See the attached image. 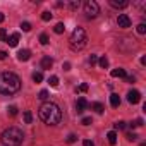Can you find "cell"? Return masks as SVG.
I'll list each match as a JSON object with an SVG mask.
<instances>
[{
	"label": "cell",
	"instance_id": "6da1fadb",
	"mask_svg": "<svg viewBox=\"0 0 146 146\" xmlns=\"http://www.w3.org/2000/svg\"><path fill=\"white\" fill-rule=\"evenodd\" d=\"M40 119L48 124V125H57L60 120H62V112L58 108V105L52 103V102H45L41 107H40Z\"/></svg>",
	"mask_w": 146,
	"mask_h": 146
},
{
	"label": "cell",
	"instance_id": "7a4b0ae2",
	"mask_svg": "<svg viewBox=\"0 0 146 146\" xmlns=\"http://www.w3.org/2000/svg\"><path fill=\"white\" fill-rule=\"evenodd\" d=\"M21 90V79L14 72H2L0 74V93L2 95H16Z\"/></svg>",
	"mask_w": 146,
	"mask_h": 146
},
{
	"label": "cell",
	"instance_id": "3957f363",
	"mask_svg": "<svg viewBox=\"0 0 146 146\" xmlns=\"http://www.w3.org/2000/svg\"><path fill=\"white\" fill-rule=\"evenodd\" d=\"M24 139V134L19 127H7L0 134V141L4 146H21Z\"/></svg>",
	"mask_w": 146,
	"mask_h": 146
},
{
	"label": "cell",
	"instance_id": "277c9868",
	"mask_svg": "<svg viewBox=\"0 0 146 146\" xmlns=\"http://www.w3.org/2000/svg\"><path fill=\"white\" fill-rule=\"evenodd\" d=\"M88 43V36H86V31L83 28H76L74 31H72L70 38H69V46L70 50H74V52H79L86 46Z\"/></svg>",
	"mask_w": 146,
	"mask_h": 146
},
{
	"label": "cell",
	"instance_id": "5b68a950",
	"mask_svg": "<svg viewBox=\"0 0 146 146\" xmlns=\"http://www.w3.org/2000/svg\"><path fill=\"white\" fill-rule=\"evenodd\" d=\"M84 14L88 19H95L100 14V5L95 0H88V2H84Z\"/></svg>",
	"mask_w": 146,
	"mask_h": 146
},
{
	"label": "cell",
	"instance_id": "8992f818",
	"mask_svg": "<svg viewBox=\"0 0 146 146\" xmlns=\"http://www.w3.org/2000/svg\"><path fill=\"white\" fill-rule=\"evenodd\" d=\"M127 102H129L131 105L139 103V102H141V93H139V91H136V90H131V91L127 93Z\"/></svg>",
	"mask_w": 146,
	"mask_h": 146
},
{
	"label": "cell",
	"instance_id": "52a82bcc",
	"mask_svg": "<svg viewBox=\"0 0 146 146\" xmlns=\"http://www.w3.org/2000/svg\"><path fill=\"white\" fill-rule=\"evenodd\" d=\"M117 24H119V28H131V19H129V16H127V14H119Z\"/></svg>",
	"mask_w": 146,
	"mask_h": 146
},
{
	"label": "cell",
	"instance_id": "ba28073f",
	"mask_svg": "<svg viewBox=\"0 0 146 146\" xmlns=\"http://www.w3.org/2000/svg\"><path fill=\"white\" fill-rule=\"evenodd\" d=\"M88 105H90V103L86 102V98H83V96L78 98V102H76V110H78V113H83V112L88 108Z\"/></svg>",
	"mask_w": 146,
	"mask_h": 146
},
{
	"label": "cell",
	"instance_id": "9c48e42d",
	"mask_svg": "<svg viewBox=\"0 0 146 146\" xmlns=\"http://www.w3.org/2000/svg\"><path fill=\"white\" fill-rule=\"evenodd\" d=\"M110 5L113 9H125L129 5V2L127 0H110Z\"/></svg>",
	"mask_w": 146,
	"mask_h": 146
},
{
	"label": "cell",
	"instance_id": "30bf717a",
	"mask_svg": "<svg viewBox=\"0 0 146 146\" xmlns=\"http://www.w3.org/2000/svg\"><path fill=\"white\" fill-rule=\"evenodd\" d=\"M17 58H19L21 62H28V60L31 58V52L26 50V48H24V50H19V52H17Z\"/></svg>",
	"mask_w": 146,
	"mask_h": 146
},
{
	"label": "cell",
	"instance_id": "8fae6325",
	"mask_svg": "<svg viewBox=\"0 0 146 146\" xmlns=\"http://www.w3.org/2000/svg\"><path fill=\"white\" fill-rule=\"evenodd\" d=\"M7 43H9V46H17V43H19V33H12L7 38Z\"/></svg>",
	"mask_w": 146,
	"mask_h": 146
},
{
	"label": "cell",
	"instance_id": "7c38bea8",
	"mask_svg": "<svg viewBox=\"0 0 146 146\" xmlns=\"http://www.w3.org/2000/svg\"><path fill=\"white\" fill-rule=\"evenodd\" d=\"M112 78H127V74H125V69H122V67H119V69H113V70H112Z\"/></svg>",
	"mask_w": 146,
	"mask_h": 146
},
{
	"label": "cell",
	"instance_id": "4fadbf2b",
	"mask_svg": "<svg viewBox=\"0 0 146 146\" xmlns=\"http://www.w3.org/2000/svg\"><path fill=\"white\" fill-rule=\"evenodd\" d=\"M52 65H53V60H52L48 55L41 58V67H43V69H52Z\"/></svg>",
	"mask_w": 146,
	"mask_h": 146
},
{
	"label": "cell",
	"instance_id": "5bb4252c",
	"mask_svg": "<svg viewBox=\"0 0 146 146\" xmlns=\"http://www.w3.org/2000/svg\"><path fill=\"white\" fill-rule=\"evenodd\" d=\"M110 105H112L113 108H117V107L120 105V96L115 95V93H112V95H110Z\"/></svg>",
	"mask_w": 146,
	"mask_h": 146
},
{
	"label": "cell",
	"instance_id": "9a60e30c",
	"mask_svg": "<svg viewBox=\"0 0 146 146\" xmlns=\"http://www.w3.org/2000/svg\"><path fill=\"white\" fill-rule=\"evenodd\" d=\"M107 139H108V143L113 146V144L117 143V132H115V131H110V132L107 134Z\"/></svg>",
	"mask_w": 146,
	"mask_h": 146
},
{
	"label": "cell",
	"instance_id": "2e32d148",
	"mask_svg": "<svg viewBox=\"0 0 146 146\" xmlns=\"http://www.w3.org/2000/svg\"><path fill=\"white\" fill-rule=\"evenodd\" d=\"M91 108H93L96 113H103V110H105V108H103V105H102L100 102H95V103H91Z\"/></svg>",
	"mask_w": 146,
	"mask_h": 146
},
{
	"label": "cell",
	"instance_id": "e0dca14e",
	"mask_svg": "<svg viewBox=\"0 0 146 146\" xmlns=\"http://www.w3.org/2000/svg\"><path fill=\"white\" fill-rule=\"evenodd\" d=\"M53 31H55L57 35H62V33L65 31V26H64V23H57V24H55V28H53Z\"/></svg>",
	"mask_w": 146,
	"mask_h": 146
},
{
	"label": "cell",
	"instance_id": "ac0fdd59",
	"mask_svg": "<svg viewBox=\"0 0 146 146\" xmlns=\"http://www.w3.org/2000/svg\"><path fill=\"white\" fill-rule=\"evenodd\" d=\"M31 78H33L35 83H41V81H43V74H41L40 70H38V72H33V76H31Z\"/></svg>",
	"mask_w": 146,
	"mask_h": 146
},
{
	"label": "cell",
	"instance_id": "d6986e66",
	"mask_svg": "<svg viewBox=\"0 0 146 146\" xmlns=\"http://www.w3.org/2000/svg\"><path fill=\"white\" fill-rule=\"evenodd\" d=\"M98 65H100L102 69H107V67H108V58H107V57L98 58Z\"/></svg>",
	"mask_w": 146,
	"mask_h": 146
},
{
	"label": "cell",
	"instance_id": "ffe728a7",
	"mask_svg": "<svg viewBox=\"0 0 146 146\" xmlns=\"http://www.w3.org/2000/svg\"><path fill=\"white\" fill-rule=\"evenodd\" d=\"M48 83H50L52 88H57V86H58V78H57V76H50V78H48Z\"/></svg>",
	"mask_w": 146,
	"mask_h": 146
},
{
	"label": "cell",
	"instance_id": "44dd1931",
	"mask_svg": "<svg viewBox=\"0 0 146 146\" xmlns=\"http://www.w3.org/2000/svg\"><path fill=\"white\" fill-rule=\"evenodd\" d=\"M79 5H81L79 0H70V2H69V9H70V11H76Z\"/></svg>",
	"mask_w": 146,
	"mask_h": 146
},
{
	"label": "cell",
	"instance_id": "7402d4cb",
	"mask_svg": "<svg viewBox=\"0 0 146 146\" xmlns=\"http://www.w3.org/2000/svg\"><path fill=\"white\" fill-rule=\"evenodd\" d=\"M38 98H40L41 102H46V100H48V91H46V90H41L40 95H38Z\"/></svg>",
	"mask_w": 146,
	"mask_h": 146
},
{
	"label": "cell",
	"instance_id": "603a6c76",
	"mask_svg": "<svg viewBox=\"0 0 146 146\" xmlns=\"http://www.w3.org/2000/svg\"><path fill=\"white\" fill-rule=\"evenodd\" d=\"M31 120H33V113H31L29 110H26V112H24V122H26V124H31Z\"/></svg>",
	"mask_w": 146,
	"mask_h": 146
},
{
	"label": "cell",
	"instance_id": "cb8c5ba5",
	"mask_svg": "<svg viewBox=\"0 0 146 146\" xmlns=\"http://www.w3.org/2000/svg\"><path fill=\"white\" fill-rule=\"evenodd\" d=\"M7 112H9V115L16 117V115H17V107H16V105H11V107L7 108Z\"/></svg>",
	"mask_w": 146,
	"mask_h": 146
},
{
	"label": "cell",
	"instance_id": "d4e9b609",
	"mask_svg": "<svg viewBox=\"0 0 146 146\" xmlns=\"http://www.w3.org/2000/svg\"><path fill=\"white\" fill-rule=\"evenodd\" d=\"M113 127H115L117 131H122V129H125V122H124V120H119V122L113 124Z\"/></svg>",
	"mask_w": 146,
	"mask_h": 146
},
{
	"label": "cell",
	"instance_id": "484cf974",
	"mask_svg": "<svg viewBox=\"0 0 146 146\" xmlns=\"http://www.w3.org/2000/svg\"><path fill=\"white\" fill-rule=\"evenodd\" d=\"M48 41H50L48 36H46L45 33H41V35H40V43H41V45H48Z\"/></svg>",
	"mask_w": 146,
	"mask_h": 146
},
{
	"label": "cell",
	"instance_id": "4316f807",
	"mask_svg": "<svg viewBox=\"0 0 146 146\" xmlns=\"http://www.w3.org/2000/svg\"><path fill=\"white\" fill-rule=\"evenodd\" d=\"M125 137H127V141H136V139H137V134H136V132H127Z\"/></svg>",
	"mask_w": 146,
	"mask_h": 146
},
{
	"label": "cell",
	"instance_id": "83f0119b",
	"mask_svg": "<svg viewBox=\"0 0 146 146\" xmlns=\"http://www.w3.org/2000/svg\"><path fill=\"white\" fill-rule=\"evenodd\" d=\"M7 38H9V36H7V31H5V29L2 28V29H0V40L7 43Z\"/></svg>",
	"mask_w": 146,
	"mask_h": 146
},
{
	"label": "cell",
	"instance_id": "f1b7e54d",
	"mask_svg": "<svg viewBox=\"0 0 146 146\" xmlns=\"http://www.w3.org/2000/svg\"><path fill=\"white\" fill-rule=\"evenodd\" d=\"M76 139H78V136H76V134H69L65 141H67L69 144H72V143H76Z\"/></svg>",
	"mask_w": 146,
	"mask_h": 146
},
{
	"label": "cell",
	"instance_id": "f546056e",
	"mask_svg": "<svg viewBox=\"0 0 146 146\" xmlns=\"http://www.w3.org/2000/svg\"><path fill=\"white\" fill-rule=\"evenodd\" d=\"M21 29H23V31H29V29H31V24H29L28 21H24V23H21Z\"/></svg>",
	"mask_w": 146,
	"mask_h": 146
},
{
	"label": "cell",
	"instance_id": "4dcf8cb0",
	"mask_svg": "<svg viewBox=\"0 0 146 146\" xmlns=\"http://www.w3.org/2000/svg\"><path fill=\"white\" fill-rule=\"evenodd\" d=\"M137 33H139V35H144V33H146V24H144V23H141V24L137 26Z\"/></svg>",
	"mask_w": 146,
	"mask_h": 146
},
{
	"label": "cell",
	"instance_id": "1f68e13d",
	"mask_svg": "<svg viewBox=\"0 0 146 146\" xmlns=\"http://www.w3.org/2000/svg\"><path fill=\"white\" fill-rule=\"evenodd\" d=\"M76 91H81V93H86V91H88V84H86V83H83V84H79V88H76Z\"/></svg>",
	"mask_w": 146,
	"mask_h": 146
},
{
	"label": "cell",
	"instance_id": "d6a6232c",
	"mask_svg": "<svg viewBox=\"0 0 146 146\" xmlns=\"http://www.w3.org/2000/svg\"><path fill=\"white\" fill-rule=\"evenodd\" d=\"M41 19H43V21H50V19H52V14H50L48 11H45V12L41 14Z\"/></svg>",
	"mask_w": 146,
	"mask_h": 146
},
{
	"label": "cell",
	"instance_id": "836d02e7",
	"mask_svg": "<svg viewBox=\"0 0 146 146\" xmlns=\"http://www.w3.org/2000/svg\"><path fill=\"white\" fill-rule=\"evenodd\" d=\"M139 125H143V119H136L134 122H131V127H139Z\"/></svg>",
	"mask_w": 146,
	"mask_h": 146
},
{
	"label": "cell",
	"instance_id": "e575fe53",
	"mask_svg": "<svg viewBox=\"0 0 146 146\" xmlns=\"http://www.w3.org/2000/svg\"><path fill=\"white\" fill-rule=\"evenodd\" d=\"M88 60H90V64H91V65L98 64V57H96V55H90V58H88Z\"/></svg>",
	"mask_w": 146,
	"mask_h": 146
},
{
	"label": "cell",
	"instance_id": "d590c367",
	"mask_svg": "<svg viewBox=\"0 0 146 146\" xmlns=\"http://www.w3.org/2000/svg\"><path fill=\"white\" fill-rule=\"evenodd\" d=\"M91 122H93V120H91V117H83V120H81V124H83V125H90Z\"/></svg>",
	"mask_w": 146,
	"mask_h": 146
},
{
	"label": "cell",
	"instance_id": "8d00e7d4",
	"mask_svg": "<svg viewBox=\"0 0 146 146\" xmlns=\"http://www.w3.org/2000/svg\"><path fill=\"white\" fill-rule=\"evenodd\" d=\"M5 58H7V52L0 50V60H5Z\"/></svg>",
	"mask_w": 146,
	"mask_h": 146
},
{
	"label": "cell",
	"instance_id": "74e56055",
	"mask_svg": "<svg viewBox=\"0 0 146 146\" xmlns=\"http://www.w3.org/2000/svg\"><path fill=\"white\" fill-rule=\"evenodd\" d=\"M83 146H95V143H93V141H90V139H86V141L83 143Z\"/></svg>",
	"mask_w": 146,
	"mask_h": 146
},
{
	"label": "cell",
	"instance_id": "f35d334b",
	"mask_svg": "<svg viewBox=\"0 0 146 146\" xmlns=\"http://www.w3.org/2000/svg\"><path fill=\"white\" fill-rule=\"evenodd\" d=\"M125 81H127V83H134V76H127Z\"/></svg>",
	"mask_w": 146,
	"mask_h": 146
},
{
	"label": "cell",
	"instance_id": "ab89813d",
	"mask_svg": "<svg viewBox=\"0 0 146 146\" xmlns=\"http://www.w3.org/2000/svg\"><path fill=\"white\" fill-rule=\"evenodd\" d=\"M69 69H70V64H69V62H65V64H64V70H69Z\"/></svg>",
	"mask_w": 146,
	"mask_h": 146
},
{
	"label": "cell",
	"instance_id": "60d3db41",
	"mask_svg": "<svg viewBox=\"0 0 146 146\" xmlns=\"http://www.w3.org/2000/svg\"><path fill=\"white\" fill-rule=\"evenodd\" d=\"M4 19H5V16H4V14H2V12H0V23H2V21H4Z\"/></svg>",
	"mask_w": 146,
	"mask_h": 146
}]
</instances>
